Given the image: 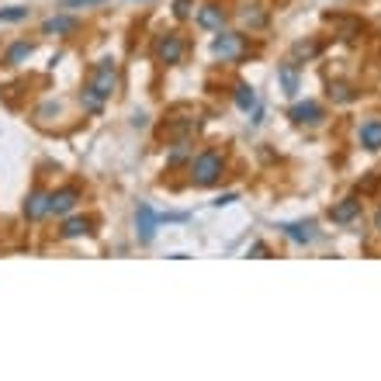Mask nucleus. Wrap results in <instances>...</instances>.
I'll return each mask as SVG.
<instances>
[{
	"mask_svg": "<svg viewBox=\"0 0 381 381\" xmlns=\"http://www.w3.org/2000/svg\"><path fill=\"white\" fill-rule=\"evenodd\" d=\"M118 90V63L115 59H101L90 73V84H84L80 90V104H84L87 115H101L108 97Z\"/></svg>",
	"mask_w": 381,
	"mask_h": 381,
	"instance_id": "obj_1",
	"label": "nucleus"
},
{
	"mask_svg": "<svg viewBox=\"0 0 381 381\" xmlns=\"http://www.w3.org/2000/svg\"><path fill=\"white\" fill-rule=\"evenodd\" d=\"M222 173H225V156H222L218 149H205V153H198V156L191 160V180H194L198 187L218 184Z\"/></svg>",
	"mask_w": 381,
	"mask_h": 381,
	"instance_id": "obj_2",
	"label": "nucleus"
},
{
	"mask_svg": "<svg viewBox=\"0 0 381 381\" xmlns=\"http://www.w3.org/2000/svg\"><path fill=\"white\" fill-rule=\"evenodd\" d=\"M243 52H246V39H243L239 32H218V35H215V42H212L215 59L236 63V59H243Z\"/></svg>",
	"mask_w": 381,
	"mask_h": 381,
	"instance_id": "obj_3",
	"label": "nucleus"
},
{
	"mask_svg": "<svg viewBox=\"0 0 381 381\" xmlns=\"http://www.w3.org/2000/svg\"><path fill=\"white\" fill-rule=\"evenodd\" d=\"M184 52H187V42H184L180 32H167V35L156 39V59H160L163 66H177V63L184 59Z\"/></svg>",
	"mask_w": 381,
	"mask_h": 381,
	"instance_id": "obj_4",
	"label": "nucleus"
},
{
	"mask_svg": "<svg viewBox=\"0 0 381 381\" xmlns=\"http://www.w3.org/2000/svg\"><path fill=\"white\" fill-rule=\"evenodd\" d=\"M156 225H160V218H156V212L142 201L139 208H135V239L142 243V246H149L153 239H156Z\"/></svg>",
	"mask_w": 381,
	"mask_h": 381,
	"instance_id": "obj_5",
	"label": "nucleus"
},
{
	"mask_svg": "<svg viewBox=\"0 0 381 381\" xmlns=\"http://www.w3.org/2000/svg\"><path fill=\"white\" fill-rule=\"evenodd\" d=\"M288 118H292L295 125H319V122L326 118V111H323V104H316V101H301V104H295V108L288 111Z\"/></svg>",
	"mask_w": 381,
	"mask_h": 381,
	"instance_id": "obj_6",
	"label": "nucleus"
},
{
	"mask_svg": "<svg viewBox=\"0 0 381 381\" xmlns=\"http://www.w3.org/2000/svg\"><path fill=\"white\" fill-rule=\"evenodd\" d=\"M77 201H80V191L77 187H63V191H56V194H49V215H70L77 208Z\"/></svg>",
	"mask_w": 381,
	"mask_h": 381,
	"instance_id": "obj_7",
	"label": "nucleus"
},
{
	"mask_svg": "<svg viewBox=\"0 0 381 381\" xmlns=\"http://www.w3.org/2000/svg\"><path fill=\"white\" fill-rule=\"evenodd\" d=\"M281 232H285L292 243H298V246H308V243H316V239H319V232H316V225H312V222H285V225H281Z\"/></svg>",
	"mask_w": 381,
	"mask_h": 381,
	"instance_id": "obj_8",
	"label": "nucleus"
},
{
	"mask_svg": "<svg viewBox=\"0 0 381 381\" xmlns=\"http://www.w3.org/2000/svg\"><path fill=\"white\" fill-rule=\"evenodd\" d=\"M77 28H80V18H77V14H56V18H49L42 25V35H63V39H66V35H73Z\"/></svg>",
	"mask_w": 381,
	"mask_h": 381,
	"instance_id": "obj_9",
	"label": "nucleus"
},
{
	"mask_svg": "<svg viewBox=\"0 0 381 381\" xmlns=\"http://www.w3.org/2000/svg\"><path fill=\"white\" fill-rule=\"evenodd\" d=\"M198 25H201L205 32H222V25H225L222 4H205V7L198 11Z\"/></svg>",
	"mask_w": 381,
	"mask_h": 381,
	"instance_id": "obj_10",
	"label": "nucleus"
},
{
	"mask_svg": "<svg viewBox=\"0 0 381 381\" xmlns=\"http://www.w3.org/2000/svg\"><path fill=\"white\" fill-rule=\"evenodd\" d=\"M330 218H333V222H339V225H350L354 218H361V201H357V198H346V201H339V205H333V208H330Z\"/></svg>",
	"mask_w": 381,
	"mask_h": 381,
	"instance_id": "obj_11",
	"label": "nucleus"
},
{
	"mask_svg": "<svg viewBox=\"0 0 381 381\" xmlns=\"http://www.w3.org/2000/svg\"><path fill=\"white\" fill-rule=\"evenodd\" d=\"M45 215H49V194H45V191H32V194L25 198V218L39 222Z\"/></svg>",
	"mask_w": 381,
	"mask_h": 381,
	"instance_id": "obj_12",
	"label": "nucleus"
},
{
	"mask_svg": "<svg viewBox=\"0 0 381 381\" xmlns=\"http://www.w3.org/2000/svg\"><path fill=\"white\" fill-rule=\"evenodd\" d=\"M361 146L371 149V153H378L381 149V118H371V122L361 125Z\"/></svg>",
	"mask_w": 381,
	"mask_h": 381,
	"instance_id": "obj_13",
	"label": "nucleus"
},
{
	"mask_svg": "<svg viewBox=\"0 0 381 381\" xmlns=\"http://www.w3.org/2000/svg\"><path fill=\"white\" fill-rule=\"evenodd\" d=\"M90 229H94L90 218H66L59 229V239H80V236H90Z\"/></svg>",
	"mask_w": 381,
	"mask_h": 381,
	"instance_id": "obj_14",
	"label": "nucleus"
},
{
	"mask_svg": "<svg viewBox=\"0 0 381 381\" xmlns=\"http://www.w3.org/2000/svg\"><path fill=\"white\" fill-rule=\"evenodd\" d=\"M236 108L246 111V115L260 108V97H256V90L250 84H236Z\"/></svg>",
	"mask_w": 381,
	"mask_h": 381,
	"instance_id": "obj_15",
	"label": "nucleus"
},
{
	"mask_svg": "<svg viewBox=\"0 0 381 381\" xmlns=\"http://www.w3.org/2000/svg\"><path fill=\"white\" fill-rule=\"evenodd\" d=\"M32 52H35V45L32 42H14L7 52H4V63H7V66H21Z\"/></svg>",
	"mask_w": 381,
	"mask_h": 381,
	"instance_id": "obj_16",
	"label": "nucleus"
},
{
	"mask_svg": "<svg viewBox=\"0 0 381 381\" xmlns=\"http://www.w3.org/2000/svg\"><path fill=\"white\" fill-rule=\"evenodd\" d=\"M277 80H281V87H285V94H288V97H295V94H298V70H295V63L277 66Z\"/></svg>",
	"mask_w": 381,
	"mask_h": 381,
	"instance_id": "obj_17",
	"label": "nucleus"
},
{
	"mask_svg": "<svg viewBox=\"0 0 381 381\" xmlns=\"http://www.w3.org/2000/svg\"><path fill=\"white\" fill-rule=\"evenodd\" d=\"M239 18H243V25H250V28H263V25H267V14L260 11V4H243Z\"/></svg>",
	"mask_w": 381,
	"mask_h": 381,
	"instance_id": "obj_18",
	"label": "nucleus"
},
{
	"mask_svg": "<svg viewBox=\"0 0 381 381\" xmlns=\"http://www.w3.org/2000/svg\"><path fill=\"white\" fill-rule=\"evenodd\" d=\"M191 149H194V146H191L187 139H180V142H177V146L170 149L167 167H180V163H187V160H191Z\"/></svg>",
	"mask_w": 381,
	"mask_h": 381,
	"instance_id": "obj_19",
	"label": "nucleus"
},
{
	"mask_svg": "<svg viewBox=\"0 0 381 381\" xmlns=\"http://www.w3.org/2000/svg\"><path fill=\"white\" fill-rule=\"evenodd\" d=\"M330 97L339 101V104H350V101H357V90H354L350 84H333L330 87Z\"/></svg>",
	"mask_w": 381,
	"mask_h": 381,
	"instance_id": "obj_20",
	"label": "nucleus"
},
{
	"mask_svg": "<svg viewBox=\"0 0 381 381\" xmlns=\"http://www.w3.org/2000/svg\"><path fill=\"white\" fill-rule=\"evenodd\" d=\"M292 63H298V59H312V56H319V42H298L295 49H292Z\"/></svg>",
	"mask_w": 381,
	"mask_h": 381,
	"instance_id": "obj_21",
	"label": "nucleus"
},
{
	"mask_svg": "<svg viewBox=\"0 0 381 381\" xmlns=\"http://www.w3.org/2000/svg\"><path fill=\"white\" fill-rule=\"evenodd\" d=\"M28 14V7H0V21H25Z\"/></svg>",
	"mask_w": 381,
	"mask_h": 381,
	"instance_id": "obj_22",
	"label": "nucleus"
},
{
	"mask_svg": "<svg viewBox=\"0 0 381 381\" xmlns=\"http://www.w3.org/2000/svg\"><path fill=\"white\" fill-rule=\"evenodd\" d=\"M191 7H194V0H173V18H191Z\"/></svg>",
	"mask_w": 381,
	"mask_h": 381,
	"instance_id": "obj_23",
	"label": "nucleus"
},
{
	"mask_svg": "<svg viewBox=\"0 0 381 381\" xmlns=\"http://www.w3.org/2000/svg\"><path fill=\"white\" fill-rule=\"evenodd\" d=\"M97 4H104V0H59V7H70V11H77V7H97Z\"/></svg>",
	"mask_w": 381,
	"mask_h": 381,
	"instance_id": "obj_24",
	"label": "nucleus"
},
{
	"mask_svg": "<svg viewBox=\"0 0 381 381\" xmlns=\"http://www.w3.org/2000/svg\"><path fill=\"white\" fill-rule=\"evenodd\" d=\"M132 125H135V128H146V125H149V118H146L142 111H135V115H132Z\"/></svg>",
	"mask_w": 381,
	"mask_h": 381,
	"instance_id": "obj_25",
	"label": "nucleus"
},
{
	"mask_svg": "<svg viewBox=\"0 0 381 381\" xmlns=\"http://www.w3.org/2000/svg\"><path fill=\"white\" fill-rule=\"evenodd\" d=\"M246 256H270V250H267L263 243H256V246H250V254Z\"/></svg>",
	"mask_w": 381,
	"mask_h": 381,
	"instance_id": "obj_26",
	"label": "nucleus"
},
{
	"mask_svg": "<svg viewBox=\"0 0 381 381\" xmlns=\"http://www.w3.org/2000/svg\"><path fill=\"white\" fill-rule=\"evenodd\" d=\"M232 201H236V194H222V198H218V201H215V205H218V208H222V205H232Z\"/></svg>",
	"mask_w": 381,
	"mask_h": 381,
	"instance_id": "obj_27",
	"label": "nucleus"
},
{
	"mask_svg": "<svg viewBox=\"0 0 381 381\" xmlns=\"http://www.w3.org/2000/svg\"><path fill=\"white\" fill-rule=\"evenodd\" d=\"M375 225H378V232H381V208H378V215H375Z\"/></svg>",
	"mask_w": 381,
	"mask_h": 381,
	"instance_id": "obj_28",
	"label": "nucleus"
}]
</instances>
